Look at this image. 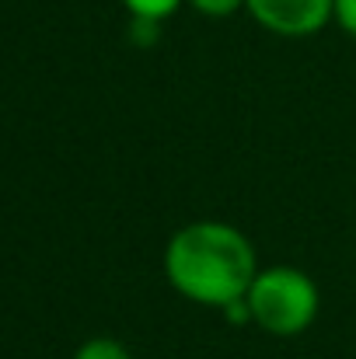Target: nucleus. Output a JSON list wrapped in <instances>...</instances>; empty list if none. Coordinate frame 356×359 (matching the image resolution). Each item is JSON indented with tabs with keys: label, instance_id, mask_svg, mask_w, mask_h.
Returning <instances> with one entry per match:
<instances>
[{
	"label": "nucleus",
	"instance_id": "0eeeda50",
	"mask_svg": "<svg viewBox=\"0 0 356 359\" xmlns=\"http://www.w3.org/2000/svg\"><path fill=\"white\" fill-rule=\"evenodd\" d=\"M332 21L356 39V0H332Z\"/></svg>",
	"mask_w": 356,
	"mask_h": 359
},
{
	"label": "nucleus",
	"instance_id": "20e7f679",
	"mask_svg": "<svg viewBox=\"0 0 356 359\" xmlns=\"http://www.w3.org/2000/svg\"><path fill=\"white\" fill-rule=\"evenodd\" d=\"M74 359H133V353L119 342V339H109V335H95L88 342L77 346Z\"/></svg>",
	"mask_w": 356,
	"mask_h": 359
},
{
	"label": "nucleus",
	"instance_id": "f03ea898",
	"mask_svg": "<svg viewBox=\"0 0 356 359\" xmlns=\"http://www.w3.org/2000/svg\"><path fill=\"white\" fill-rule=\"evenodd\" d=\"M244 300L251 311V325L276 339L304 335L318 321V311H322L318 283L297 265L258 269Z\"/></svg>",
	"mask_w": 356,
	"mask_h": 359
},
{
	"label": "nucleus",
	"instance_id": "39448f33",
	"mask_svg": "<svg viewBox=\"0 0 356 359\" xmlns=\"http://www.w3.org/2000/svg\"><path fill=\"white\" fill-rule=\"evenodd\" d=\"M122 7L129 11V18H150V21H168L178 7H185V0H122Z\"/></svg>",
	"mask_w": 356,
	"mask_h": 359
},
{
	"label": "nucleus",
	"instance_id": "7ed1b4c3",
	"mask_svg": "<svg viewBox=\"0 0 356 359\" xmlns=\"http://www.w3.org/2000/svg\"><path fill=\"white\" fill-rule=\"evenodd\" d=\"M244 11L279 39H308L332 25V0H244Z\"/></svg>",
	"mask_w": 356,
	"mask_h": 359
},
{
	"label": "nucleus",
	"instance_id": "423d86ee",
	"mask_svg": "<svg viewBox=\"0 0 356 359\" xmlns=\"http://www.w3.org/2000/svg\"><path fill=\"white\" fill-rule=\"evenodd\" d=\"M185 7H192L203 18L220 21V18H231L237 11H244V0H185Z\"/></svg>",
	"mask_w": 356,
	"mask_h": 359
},
{
	"label": "nucleus",
	"instance_id": "f257e3e1",
	"mask_svg": "<svg viewBox=\"0 0 356 359\" xmlns=\"http://www.w3.org/2000/svg\"><path fill=\"white\" fill-rule=\"evenodd\" d=\"M255 248L244 231L224 220H192L164 244V279L189 304L224 311L248 297L258 272Z\"/></svg>",
	"mask_w": 356,
	"mask_h": 359
}]
</instances>
